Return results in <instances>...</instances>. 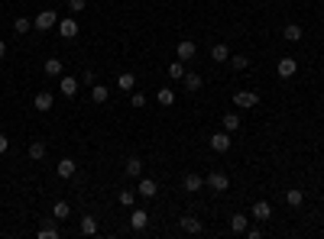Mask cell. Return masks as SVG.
Masks as SVG:
<instances>
[{
  "label": "cell",
  "mask_w": 324,
  "mask_h": 239,
  "mask_svg": "<svg viewBox=\"0 0 324 239\" xmlns=\"http://www.w3.org/2000/svg\"><path fill=\"white\" fill-rule=\"evenodd\" d=\"M224 129L227 132H237L240 129V113H224Z\"/></svg>",
  "instance_id": "cell-31"
},
{
  "label": "cell",
  "mask_w": 324,
  "mask_h": 239,
  "mask_svg": "<svg viewBox=\"0 0 324 239\" xmlns=\"http://www.w3.org/2000/svg\"><path fill=\"white\" fill-rule=\"evenodd\" d=\"M117 87H120V91H127V94L136 91V75H133V72H124V75L117 78Z\"/></svg>",
  "instance_id": "cell-19"
},
{
  "label": "cell",
  "mask_w": 324,
  "mask_h": 239,
  "mask_svg": "<svg viewBox=\"0 0 324 239\" xmlns=\"http://www.w3.org/2000/svg\"><path fill=\"white\" fill-rule=\"evenodd\" d=\"M247 236H250V239H259L262 229H259V226H247Z\"/></svg>",
  "instance_id": "cell-38"
},
{
  "label": "cell",
  "mask_w": 324,
  "mask_h": 239,
  "mask_svg": "<svg viewBox=\"0 0 324 239\" xmlns=\"http://www.w3.org/2000/svg\"><path fill=\"white\" fill-rule=\"evenodd\" d=\"M208 146L214 149V152H230V146H233V139H230V132H214L211 139H208Z\"/></svg>",
  "instance_id": "cell-3"
},
{
  "label": "cell",
  "mask_w": 324,
  "mask_h": 239,
  "mask_svg": "<svg viewBox=\"0 0 324 239\" xmlns=\"http://www.w3.org/2000/svg\"><path fill=\"white\" fill-rule=\"evenodd\" d=\"M55 236H58L55 226H42V229H39V239H55Z\"/></svg>",
  "instance_id": "cell-36"
},
{
  "label": "cell",
  "mask_w": 324,
  "mask_h": 239,
  "mask_svg": "<svg viewBox=\"0 0 324 239\" xmlns=\"http://www.w3.org/2000/svg\"><path fill=\"white\" fill-rule=\"evenodd\" d=\"M124 172L130 175V178H139V175H143V162H139V158H127Z\"/></svg>",
  "instance_id": "cell-28"
},
{
  "label": "cell",
  "mask_w": 324,
  "mask_h": 239,
  "mask_svg": "<svg viewBox=\"0 0 324 239\" xmlns=\"http://www.w3.org/2000/svg\"><path fill=\"white\" fill-rule=\"evenodd\" d=\"M247 226H250V217H243V214L230 217V229H233V233H247Z\"/></svg>",
  "instance_id": "cell-26"
},
{
  "label": "cell",
  "mask_w": 324,
  "mask_h": 239,
  "mask_svg": "<svg viewBox=\"0 0 324 239\" xmlns=\"http://www.w3.org/2000/svg\"><path fill=\"white\" fill-rule=\"evenodd\" d=\"M211 58L214 61H227V58H230V49H227L224 42H214V46H211Z\"/></svg>",
  "instance_id": "cell-27"
},
{
  "label": "cell",
  "mask_w": 324,
  "mask_h": 239,
  "mask_svg": "<svg viewBox=\"0 0 324 239\" xmlns=\"http://www.w3.org/2000/svg\"><path fill=\"white\" fill-rule=\"evenodd\" d=\"M227 65H230L233 72H247V68H250V58H247V55H233V58H227Z\"/></svg>",
  "instance_id": "cell-29"
},
{
  "label": "cell",
  "mask_w": 324,
  "mask_h": 239,
  "mask_svg": "<svg viewBox=\"0 0 324 239\" xmlns=\"http://www.w3.org/2000/svg\"><path fill=\"white\" fill-rule=\"evenodd\" d=\"M175 55H179L182 61H191V58L198 55V46H195V42H191V39H182L179 46H175Z\"/></svg>",
  "instance_id": "cell-6"
},
{
  "label": "cell",
  "mask_w": 324,
  "mask_h": 239,
  "mask_svg": "<svg viewBox=\"0 0 324 239\" xmlns=\"http://www.w3.org/2000/svg\"><path fill=\"white\" fill-rule=\"evenodd\" d=\"M302 36H305V32H302L299 23H288L285 29H282V39H285V42H302Z\"/></svg>",
  "instance_id": "cell-18"
},
{
  "label": "cell",
  "mask_w": 324,
  "mask_h": 239,
  "mask_svg": "<svg viewBox=\"0 0 324 239\" xmlns=\"http://www.w3.org/2000/svg\"><path fill=\"white\" fill-rule=\"evenodd\" d=\"M169 78H172V81H182V78H185V61H172V65H169Z\"/></svg>",
  "instance_id": "cell-30"
},
{
  "label": "cell",
  "mask_w": 324,
  "mask_h": 239,
  "mask_svg": "<svg viewBox=\"0 0 324 239\" xmlns=\"http://www.w3.org/2000/svg\"><path fill=\"white\" fill-rule=\"evenodd\" d=\"M42 72H46L49 78H58L65 72V61H58V58H46V65H42Z\"/></svg>",
  "instance_id": "cell-16"
},
{
  "label": "cell",
  "mask_w": 324,
  "mask_h": 239,
  "mask_svg": "<svg viewBox=\"0 0 324 239\" xmlns=\"http://www.w3.org/2000/svg\"><path fill=\"white\" fill-rule=\"evenodd\" d=\"M52 217H55V220L72 217V203H68V200H55V207H52Z\"/></svg>",
  "instance_id": "cell-25"
},
{
  "label": "cell",
  "mask_w": 324,
  "mask_h": 239,
  "mask_svg": "<svg viewBox=\"0 0 324 239\" xmlns=\"http://www.w3.org/2000/svg\"><path fill=\"white\" fill-rule=\"evenodd\" d=\"M276 72H279V78H292L295 72H299V61H295V58H279Z\"/></svg>",
  "instance_id": "cell-10"
},
{
  "label": "cell",
  "mask_w": 324,
  "mask_h": 239,
  "mask_svg": "<svg viewBox=\"0 0 324 239\" xmlns=\"http://www.w3.org/2000/svg\"><path fill=\"white\" fill-rule=\"evenodd\" d=\"M201 184H204V178H201V175H195V172H188L185 178H182V188H185L188 194H195V191H201Z\"/></svg>",
  "instance_id": "cell-12"
},
{
  "label": "cell",
  "mask_w": 324,
  "mask_h": 239,
  "mask_svg": "<svg viewBox=\"0 0 324 239\" xmlns=\"http://www.w3.org/2000/svg\"><path fill=\"white\" fill-rule=\"evenodd\" d=\"M130 104H133L136 110H143L146 107V94L143 91H130Z\"/></svg>",
  "instance_id": "cell-33"
},
{
  "label": "cell",
  "mask_w": 324,
  "mask_h": 239,
  "mask_svg": "<svg viewBox=\"0 0 324 239\" xmlns=\"http://www.w3.org/2000/svg\"><path fill=\"white\" fill-rule=\"evenodd\" d=\"M269 217H273V203H269V200H256V203H253V220L266 223Z\"/></svg>",
  "instance_id": "cell-8"
},
{
  "label": "cell",
  "mask_w": 324,
  "mask_h": 239,
  "mask_svg": "<svg viewBox=\"0 0 324 239\" xmlns=\"http://www.w3.org/2000/svg\"><path fill=\"white\" fill-rule=\"evenodd\" d=\"M84 4H87V0H68V10H72V13H81Z\"/></svg>",
  "instance_id": "cell-37"
},
{
  "label": "cell",
  "mask_w": 324,
  "mask_h": 239,
  "mask_svg": "<svg viewBox=\"0 0 324 239\" xmlns=\"http://www.w3.org/2000/svg\"><path fill=\"white\" fill-rule=\"evenodd\" d=\"M26 152H30V158H33V162H42V158H46V143H42V139H33Z\"/></svg>",
  "instance_id": "cell-17"
},
{
  "label": "cell",
  "mask_w": 324,
  "mask_h": 239,
  "mask_svg": "<svg viewBox=\"0 0 324 239\" xmlns=\"http://www.w3.org/2000/svg\"><path fill=\"white\" fill-rule=\"evenodd\" d=\"M81 233H84V236H94V233H98V217H81Z\"/></svg>",
  "instance_id": "cell-32"
},
{
  "label": "cell",
  "mask_w": 324,
  "mask_h": 239,
  "mask_svg": "<svg viewBox=\"0 0 324 239\" xmlns=\"http://www.w3.org/2000/svg\"><path fill=\"white\" fill-rule=\"evenodd\" d=\"M146 223H150V214H146V210H133V214H130V226H133L136 229V233H139V229H146Z\"/></svg>",
  "instance_id": "cell-13"
},
{
  "label": "cell",
  "mask_w": 324,
  "mask_h": 239,
  "mask_svg": "<svg viewBox=\"0 0 324 239\" xmlns=\"http://www.w3.org/2000/svg\"><path fill=\"white\" fill-rule=\"evenodd\" d=\"M182 81H185V87H188L191 94H195V91H201V84H204L198 72H185V78H182Z\"/></svg>",
  "instance_id": "cell-23"
},
{
  "label": "cell",
  "mask_w": 324,
  "mask_h": 239,
  "mask_svg": "<svg viewBox=\"0 0 324 239\" xmlns=\"http://www.w3.org/2000/svg\"><path fill=\"white\" fill-rule=\"evenodd\" d=\"M58 36H62V39H75L78 36V23L75 20H58Z\"/></svg>",
  "instance_id": "cell-14"
},
{
  "label": "cell",
  "mask_w": 324,
  "mask_h": 239,
  "mask_svg": "<svg viewBox=\"0 0 324 239\" xmlns=\"http://www.w3.org/2000/svg\"><path fill=\"white\" fill-rule=\"evenodd\" d=\"M107 97H110V87L91 84V100H94V104H107Z\"/></svg>",
  "instance_id": "cell-21"
},
{
  "label": "cell",
  "mask_w": 324,
  "mask_h": 239,
  "mask_svg": "<svg viewBox=\"0 0 324 239\" xmlns=\"http://www.w3.org/2000/svg\"><path fill=\"white\" fill-rule=\"evenodd\" d=\"M78 87H81V81H78V78H72V75H62V81H58V91H62L65 97H75Z\"/></svg>",
  "instance_id": "cell-9"
},
{
  "label": "cell",
  "mask_w": 324,
  "mask_h": 239,
  "mask_svg": "<svg viewBox=\"0 0 324 239\" xmlns=\"http://www.w3.org/2000/svg\"><path fill=\"white\" fill-rule=\"evenodd\" d=\"M136 194H139V197H156V194H159V184H156L153 178H143L136 184Z\"/></svg>",
  "instance_id": "cell-11"
},
{
  "label": "cell",
  "mask_w": 324,
  "mask_h": 239,
  "mask_svg": "<svg viewBox=\"0 0 324 239\" xmlns=\"http://www.w3.org/2000/svg\"><path fill=\"white\" fill-rule=\"evenodd\" d=\"M179 229H182V233H188V236H198L201 229H204V223H201L198 217H191V214H185V217L179 220Z\"/></svg>",
  "instance_id": "cell-5"
},
{
  "label": "cell",
  "mask_w": 324,
  "mask_h": 239,
  "mask_svg": "<svg viewBox=\"0 0 324 239\" xmlns=\"http://www.w3.org/2000/svg\"><path fill=\"white\" fill-rule=\"evenodd\" d=\"M133 200H136L133 191H120V203H124V207H133Z\"/></svg>",
  "instance_id": "cell-35"
},
{
  "label": "cell",
  "mask_w": 324,
  "mask_h": 239,
  "mask_svg": "<svg viewBox=\"0 0 324 239\" xmlns=\"http://www.w3.org/2000/svg\"><path fill=\"white\" fill-rule=\"evenodd\" d=\"M233 104H237L240 110H250V107L259 104V94L256 91H237V94H233Z\"/></svg>",
  "instance_id": "cell-4"
},
{
  "label": "cell",
  "mask_w": 324,
  "mask_h": 239,
  "mask_svg": "<svg viewBox=\"0 0 324 239\" xmlns=\"http://www.w3.org/2000/svg\"><path fill=\"white\" fill-rule=\"evenodd\" d=\"M75 172H78L75 158H58V178H75Z\"/></svg>",
  "instance_id": "cell-15"
},
{
  "label": "cell",
  "mask_w": 324,
  "mask_h": 239,
  "mask_svg": "<svg viewBox=\"0 0 324 239\" xmlns=\"http://www.w3.org/2000/svg\"><path fill=\"white\" fill-rule=\"evenodd\" d=\"M33 26H36L39 32H49L52 26H58V13H55V10H39L36 20H33Z\"/></svg>",
  "instance_id": "cell-1"
},
{
  "label": "cell",
  "mask_w": 324,
  "mask_h": 239,
  "mask_svg": "<svg viewBox=\"0 0 324 239\" xmlns=\"http://www.w3.org/2000/svg\"><path fill=\"white\" fill-rule=\"evenodd\" d=\"M52 104H55V97H52V91H39L36 97H33V107H36L39 113H49Z\"/></svg>",
  "instance_id": "cell-7"
},
{
  "label": "cell",
  "mask_w": 324,
  "mask_h": 239,
  "mask_svg": "<svg viewBox=\"0 0 324 239\" xmlns=\"http://www.w3.org/2000/svg\"><path fill=\"white\" fill-rule=\"evenodd\" d=\"M7 149H10V139H7V136H4V132H0V155H4V152H7Z\"/></svg>",
  "instance_id": "cell-39"
},
{
  "label": "cell",
  "mask_w": 324,
  "mask_h": 239,
  "mask_svg": "<svg viewBox=\"0 0 324 239\" xmlns=\"http://www.w3.org/2000/svg\"><path fill=\"white\" fill-rule=\"evenodd\" d=\"M285 203H288V207H302V203H305V191H299V188H292V191H285Z\"/></svg>",
  "instance_id": "cell-22"
},
{
  "label": "cell",
  "mask_w": 324,
  "mask_h": 239,
  "mask_svg": "<svg viewBox=\"0 0 324 239\" xmlns=\"http://www.w3.org/2000/svg\"><path fill=\"white\" fill-rule=\"evenodd\" d=\"M156 100H159V107H172V104H175V91H172V87H159V91H156Z\"/></svg>",
  "instance_id": "cell-20"
},
{
  "label": "cell",
  "mask_w": 324,
  "mask_h": 239,
  "mask_svg": "<svg viewBox=\"0 0 324 239\" xmlns=\"http://www.w3.org/2000/svg\"><path fill=\"white\" fill-rule=\"evenodd\" d=\"M204 184H208V188H211L214 194H224L227 188H230V178H227L224 172H211V175L204 178Z\"/></svg>",
  "instance_id": "cell-2"
},
{
  "label": "cell",
  "mask_w": 324,
  "mask_h": 239,
  "mask_svg": "<svg viewBox=\"0 0 324 239\" xmlns=\"http://www.w3.org/2000/svg\"><path fill=\"white\" fill-rule=\"evenodd\" d=\"M30 29H33V20H30V16H16V20H13V32H16V36H26Z\"/></svg>",
  "instance_id": "cell-24"
},
{
  "label": "cell",
  "mask_w": 324,
  "mask_h": 239,
  "mask_svg": "<svg viewBox=\"0 0 324 239\" xmlns=\"http://www.w3.org/2000/svg\"><path fill=\"white\" fill-rule=\"evenodd\" d=\"M0 58H7V42L0 39Z\"/></svg>",
  "instance_id": "cell-40"
},
{
  "label": "cell",
  "mask_w": 324,
  "mask_h": 239,
  "mask_svg": "<svg viewBox=\"0 0 324 239\" xmlns=\"http://www.w3.org/2000/svg\"><path fill=\"white\" fill-rule=\"evenodd\" d=\"M81 84H87V87L98 84V75H94V68H84V72H81Z\"/></svg>",
  "instance_id": "cell-34"
}]
</instances>
